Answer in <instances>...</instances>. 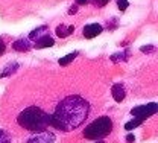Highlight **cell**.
<instances>
[{"instance_id": "19", "label": "cell", "mask_w": 158, "mask_h": 143, "mask_svg": "<svg viewBox=\"0 0 158 143\" xmlns=\"http://www.w3.org/2000/svg\"><path fill=\"white\" fill-rule=\"evenodd\" d=\"M134 140H135V137H134L132 134H128V136H126V142L128 143H132Z\"/></svg>"}, {"instance_id": "7", "label": "cell", "mask_w": 158, "mask_h": 143, "mask_svg": "<svg viewBox=\"0 0 158 143\" xmlns=\"http://www.w3.org/2000/svg\"><path fill=\"white\" fill-rule=\"evenodd\" d=\"M111 93H113L116 102H122L125 99V87L122 84H114L111 88Z\"/></svg>"}, {"instance_id": "12", "label": "cell", "mask_w": 158, "mask_h": 143, "mask_svg": "<svg viewBox=\"0 0 158 143\" xmlns=\"http://www.w3.org/2000/svg\"><path fill=\"white\" fill-rule=\"evenodd\" d=\"M17 69H19V64H17V62H14V64H12V62H11V64H8V65L3 69V72L0 73V78H5V76L11 75V73H12V72H15Z\"/></svg>"}, {"instance_id": "15", "label": "cell", "mask_w": 158, "mask_h": 143, "mask_svg": "<svg viewBox=\"0 0 158 143\" xmlns=\"http://www.w3.org/2000/svg\"><path fill=\"white\" fill-rule=\"evenodd\" d=\"M117 6L120 11H126L128 6H129V3H128V0H117Z\"/></svg>"}, {"instance_id": "16", "label": "cell", "mask_w": 158, "mask_h": 143, "mask_svg": "<svg viewBox=\"0 0 158 143\" xmlns=\"http://www.w3.org/2000/svg\"><path fill=\"white\" fill-rule=\"evenodd\" d=\"M0 143H9V136L5 131H0Z\"/></svg>"}, {"instance_id": "6", "label": "cell", "mask_w": 158, "mask_h": 143, "mask_svg": "<svg viewBox=\"0 0 158 143\" xmlns=\"http://www.w3.org/2000/svg\"><path fill=\"white\" fill-rule=\"evenodd\" d=\"M102 32V26L99 23H91V24H87L84 29H82V34L85 38H94L96 35H99Z\"/></svg>"}, {"instance_id": "17", "label": "cell", "mask_w": 158, "mask_h": 143, "mask_svg": "<svg viewBox=\"0 0 158 143\" xmlns=\"http://www.w3.org/2000/svg\"><path fill=\"white\" fill-rule=\"evenodd\" d=\"M91 2H93L96 6H99V8H100V6H105V5H106L110 0H91Z\"/></svg>"}, {"instance_id": "13", "label": "cell", "mask_w": 158, "mask_h": 143, "mask_svg": "<svg viewBox=\"0 0 158 143\" xmlns=\"http://www.w3.org/2000/svg\"><path fill=\"white\" fill-rule=\"evenodd\" d=\"M76 57H78V52L69 53V55H65L64 58H61V60H59V64H61V65H67V64H70V62L73 61V60H75Z\"/></svg>"}, {"instance_id": "1", "label": "cell", "mask_w": 158, "mask_h": 143, "mask_svg": "<svg viewBox=\"0 0 158 143\" xmlns=\"http://www.w3.org/2000/svg\"><path fill=\"white\" fill-rule=\"evenodd\" d=\"M90 114V103L81 96H67L56 105L50 123L61 131L76 129Z\"/></svg>"}, {"instance_id": "21", "label": "cell", "mask_w": 158, "mask_h": 143, "mask_svg": "<svg viewBox=\"0 0 158 143\" xmlns=\"http://www.w3.org/2000/svg\"><path fill=\"white\" fill-rule=\"evenodd\" d=\"M5 52V43H3V40H0V55Z\"/></svg>"}, {"instance_id": "9", "label": "cell", "mask_w": 158, "mask_h": 143, "mask_svg": "<svg viewBox=\"0 0 158 143\" xmlns=\"http://www.w3.org/2000/svg\"><path fill=\"white\" fill-rule=\"evenodd\" d=\"M47 31H49V27L47 26H40L38 29H35V31H32L31 34H29V38L31 40H40L41 37H44V35H49L47 34Z\"/></svg>"}, {"instance_id": "14", "label": "cell", "mask_w": 158, "mask_h": 143, "mask_svg": "<svg viewBox=\"0 0 158 143\" xmlns=\"http://www.w3.org/2000/svg\"><path fill=\"white\" fill-rule=\"evenodd\" d=\"M141 122H143L141 119H137V117H135V120H131V122H128L126 125H125V129H126V131H131V129L137 128V126H138V125H140Z\"/></svg>"}, {"instance_id": "11", "label": "cell", "mask_w": 158, "mask_h": 143, "mask_svg": "<svg viewBox=\"0 0 158 143\" xmlns=\"http://www.w3.org/2000/svg\"><path fill=\"white\" fill-rule=\"evenodd\" d=\"M73 31H75V27H73V26L65 27L64 24H61V26H58V27H56V35H58V37H61V38H65V37H69V35H70Z\"/></svg>"}, {"instance_id": "2", "label": "cell", "mask_w": 158, "mask_h": 143, "mask_svg": "<svg viewBox=\"0 0 158 143\" xmlns=\"http://www.w3.org/2000/svg\"><path fill=\"white\" fill-rule=\"evenodd\" d=\"M19 123L29 131H44L50 125V114L38 107H29L19 114Z\"/></svg>"}, {"instance_id": "5", "label": "cell", "mask_w": 158, "mask_h": 143, "mask_svg": "<svg viewBox=\"0 0 158 143\" xmlns=\"http://www.w3.org/2000/svg\"><path fill=\"white\" fill-rule=\"evenodd\" d=\"M55 142V136L52 132H46V131H38L35 136H32L29 139V143H53Z\"/></svg>"}, {"instance_id": "22", "label": "cell", "mask_w": 158, "mask_h": 143, "mask_svg": "<svg viewBox=\"0 0 158 143\" xmlns=\"http://www.w3.org/2000/svg\"><path fill=\"white\" fill-rule=\"evenodd\" d=\"M88 2H90V0H76V3H78V5H87Z\"/></svg>"}, {"instance_id": "10", "label": "cell", "mask_w": 158, "mask_h": 143, "mask_svg": "<svg viewBox=\"0 0 158 143\" xmlns=\"http://www.w3.org/2000/svg\"><path fill=\"white\" fill-rule=\"evenodd\" d=\"M12 47L17 50V52H24V50H29V47H31V44H29V41L24 40V38H21V40H17L14 44H12Z\"/></svg>"}, {"instance_id": "18", "label": "cell", "mask_w": 158, "mask_h": 143, "mask_svg": "<svg viewBox=\"0 0 158 143\" xmlns=\"http://www.w3.org/2000/svg\"><path fill=\"white\" fill-rule=\"evenodd\" d=\"M126 55H128V53H116V55H113V57H111V60H113V61H116L117 58L125 60V58H126Z\"/></svg>"}, {"instance_id": "23", "label": "cell", "mask_w": 158, "mask_h": 143, "mask_svg": "<svg viewBox=\"0 0 158 143\" xmlns=\"http://www.w3.org/2000/svg\"><path fill=\"white\" fill-rule=\"evenodd\" d=\"M96 143H103V142H96Z\"/></svg>"}, {"instance_id": "8", "label": "cell", "mask_w": 158, "mask_h": 143, "mask_svg": "<svg viewBox=\"0 0 158 143\" xmlns=\"http://www.w3.org/2000/svg\"><path fill=\"white\" fill-rule=\"evenodd\" d=\"M53 44H55V41H53V38H50L49 35H44V37H41L40 40L35 41V47H37V49L50 47V46H53Z\"/></svg>"}, {"instance_id": "4", "label": "cell", "mask_w": 158, "mask_h": 143, "mask_svg": "<svg viewBox=\"0 0 158 143\" xmlns=\"http://www.w3.org/2000/svg\"><path fill=\"white\" fill-rule=\"evenodd\" d=\"M158 111V105L155 102L152 103H148V105H141V107H135V108H132V116H135L137 119H141V120H144L146 117H149V116H152V114H155Z\"/></svg>"}, {"instance_id": "3", "label": "cell", "mask_w": 158, "mask_h": 143, "mask_svg": "<svg viewBox=\"0 0 158 143\" xmlns=\"http://www.w3.org/2000/svg\"><path fill=\"white\" fill-rule=\"evenodd\" d=\"M111 131H113V120L110 117L103 116V117L96 119L93 123H90L85 128L84 136H85V139L98 140V139H102V137H106Z\"/></svg>"}, {"instance_id": "20", "label": "cell", "mask_w": 158, "mask_h": 143, "mask_svg": "<svg viewBox=\"0 0 158 143\" xmlns=\"http://www.w3.org/2000/svg\"><path fill=\"white\" fill-rule=\"evenodd\" d=\"M78 12V8L76 6H72L70 9H69V14H76Z\"/></svg>"}]
</instances>
